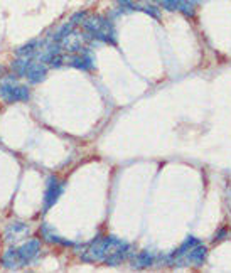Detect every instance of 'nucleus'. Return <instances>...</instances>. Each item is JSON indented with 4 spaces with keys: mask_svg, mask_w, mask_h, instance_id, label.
I'll use <instances>...</instances> for the list:
<instances>
[{
    "mask_svg": "<svg viewBox=\"0 0 231 273\" xmlns=\"http://www.w3.org/2000/svg\"><path fill=\"white\" fill-rule=\"evenodd\" d=\"M120 243V239L117 236H96L90 244L81 248V260L88 263H100L105 262V258L108 256L113 248Z\"/></svg>",
    "mask_w": 231,
    "mask_h": 273,
    "instance_id": "f257e3e1",
    "label": "nucleus"
},
{
    "mask_svg": "<svg viewBox=\"0 0 231 273\" xmlns=\"http://www.w3.org/2000/svg\"><path fill=\"white\" fill-rule=\"evenodd\" d=\"M83 29L92 36V39L103 40V42L115 44V27L108 19L101 17V15H92V17H85Z\"/></svg>",
    "mask_w": 231,
    "mask_h": 273,
    "instance_id": "f03ea898",
    "label": "nucleus"
},
{
    "mask_svg": "<svg viewBox=\"0 0 231 273\" xmlns=\"http://www.w3.org/2000/svg\"><path fill=\"white\" fill-rule=\"evenodd\" d=\"M0 96L7 101V103H17V101H27L31 98V91L24 84H15L12 79H3L0 84Z\"/></svg>",
    "mask_w": 231,
    "mask_h": 273,
    "instance_id": "7ed1b4c3",
    "label": "nucleus"
},
{
    "mask_svg": "<svg viewBox=\"0 0 231 273\" xmlns=\"http://www.w3.org/2000/svg\"><path fill=\"white\" fill-rule=\"evenodd\" d=\"M64 191V184L56 176H49L46 181V191H44V211L51 209L57 202Z\"/></svg>",
    "mask_w": 231,
    "mask_h": 273,
    "instance_id": "20e7f679",
    "label": "nucleus"
},
{
    "mask_svg": "<svg viewBox=\"0 0 231 273\" xmlns=\"http://www.w3.org/2000/svg\"><path fill=\"white\" fill-rule=\"evenodd\" d=\"M92 36L88 32H76V31H71L66 38H63L59 40L61 47L63 51H68V52H81L85 47V40H90Z\"/></svg>",
    "mask_w": 231,
    "mask_h": 273,
    "instance_id": "39448f33",
    "label": "nucleus"
},
{
    "mask_svg": "<svg viewBox=\"0 0 231 273\" xmlns=\"http://www.w3.org/2000/svg\"><path fill=\"white\" fill-rule=\"evenodd\" d=\"M41 251V241L39 239H29V241L22 243L17 248V253H19V262L20 267H26V265L32 263L37 258Z\"/></svg>",
    "mask_w": 231,
    "mask_h": 273,
    "instance_id": "423d86ee",
    "label": "nucleus"
},
{
    "mask_svg": "<svg viewBox=\"0 0 231 273\" xmlns=\"http://www.w3.org/2000/svg\"><path fill=\"white\" fill-rule=\"evenodd\" d=\"M206 255H208V248L204 246V244H196L194 248H191V250L185 253L184 258L177 260L176 265H179V267H184V265H192V267H201L203 262L206 260Z\"/></svg>",
    "mask_w": 231,
    "mask_h": 273,
    "instance_id": "0eeeda50",
    "label": "nucleus"
},
{
    "mask_svg": "<svg viewBox=\"0 0 231 273\" xmlns=\"http://www.w3.org/2000/svg\"><path fill=\"white\" fill-rule=\"evenodd\" d=\"M132 255H134V253H132V246H130V244L120 241L117 246L113 248V251H111V253L105 258V263L110 265V267H117V265H120L122 262H127V260H129Z\"/></svg>",
    "mask_w": 231,
    "mask_h": 273,
    "instance_id": "6e6552de",
    "label": "nucleus"
},
{
    "mask_svg": "<svg viewBox=\"0 0 231 273\" xmlns=\"http://www.w3.org/2000/svg\"><path fill=\"white\" fill-rule=\"evenodd\" d=\"M29 234H31V228L26 223H10L5 228V239L9 243H17L20 239H26Z\"/></svg>",
    "mask_w": 231,
    "mask_h": 273,
    "instance_id": "1a4fd4ad",
    "label": "nucleus"
},
{
    "mask_svg": "<svg viewBox=\"0 0 231 273\" xmlns=\"http://www.w3.org/2000/svg\"><path fill=\"white\" fill-rule=\"evenodd\" d=\"M46 76H47V68L44 66L43 63H39V61L32 59L31 64H29V68H27V71H26V78L29 79V83L39 84L46 79Z\"/></svg>",
    "mask_w": 231,
    "mask_h": 273,
    "instance_id": "9d476101",
    "label": "nucleus"
},
{
    "mask_svg": "<svg viewBox=\"0 0 231 273\" xmlns=\"http://www.w3.org/2000/svg\"><path fill=\"white\" fill-rule=\"evenodd\" d=\"M41 46H43V40L32 39V40H29L27 44L20 46L19 49H15V54H17V58H31V59H34Z\"/></svg>",
    "mask_w": 231,
    "mask_h": 273,
    "instance_id": "9b49d317",
    "label": "nucleus"
},
{
    "mask_svg": "<svg viewBox=\"0 0 231 273\" xmlns=\"http://www.w3.org/2000/svg\"><path fill=\"white\" fill-rule=\"evenodd\" d=\"M2 265H3V268H5V270H15V268L20 267L17 248H7V250L3 251Z\"/></svg>",
    "mask_w": 231,
    "mask_h": 273,
    "instance_id": "f8f14e48",
    "label": "nucleus"
},
{
    "mask_svg": "<svg viewBox=\"0 0 231 273\" xmlns=\"http://www.w3.org/2000/svg\"><path fill=\"white\" fill-rule=\"evenodd\" d=\"M196 244H199V239H196L194 236H187V238H185V241L181 244L179 248H177L174 253H172V258H174L176 262H177V260H181V258H184L185 253H187L191 248H194Z\"/></svg>",
    "mask_w": 231,
    "mask_h": 273,
    "instance_id": "ddd939ff",
    "label": "nucleus"
},
{
    "mask_svg": "<svg viewBox=\"0 0 231 273\" xmlns=\"http://www.w3.org/2000/svg\"><path fill=\"white\" fill-rule=\"evenodd\" d=\"M41 234H43V238L46 239L47 243H56V244H71L69 241H64V239H61V236H57L54 233V230H52L51 226L47 225V223H44L43 226H41Z\"/></svg>",
    "mask_w": 231,
    "mask_h": 273,
    "instance_id": "4468645a",
    "label": "nucleus"
},
{
    "mask_svg": "<svg viewBox=\"0 0 231 273\" xmlns=\"http://www.w3.org/2000/svg\"><path fill=\"white\" fill-rule=\"evenodd\" d=\"M155 262V258L152 256L148 251H140L139 255H135V258H134V265L132 267L134 268H148V267H152Z\"/></svg>",
    "mask_w": 231,
    "mask_h": 273,
    "instance_id": "2eb2a0df",
    "label": "nucleus"
},
{
    "mask_svg": "<svg viewBox=\"0 0 231 273\" xmlns=\"http://www.w3.org/2000/svg\"><path fill=\"white\" fill-rule=\"evenodd\" d=\"M31 58H17L15 61H12V71L15 73V75L19 76V78H26V71L29 68V64H31Z\"/></svg>",
    "mask_w": 231,
    "mask_h": 273,
    "instance_id": "dca6fc26",
    "label": "nucleus"
},
{
    "mask_svg": "<svg viewBox=\"0 0 231 273\" xmlns=\"http://www.w3.org/2000/svg\"><path fill=\"white\" fill-rule=\"evenodd\" d=\"M74 27H76V26H74V24L71 22V20H69V22H66L64 26H61L59 29H57V32H56V34L52 36V40H56V42H59L61 39H63V38H66V36L69 34V32H71V31H74Z\"/></svg>",
    "mask_w": 231,
    "mask_h": 273,
    "instance_id": "f3484780",
    "label": "nucleus"
},
{
    "mask_svg": "<svg viewBox=\"0 0 231 273\" xmlns=\"http://www.w3.org/2000/svg\"><path fill=\"white\" fill-rule=\"evenodd\" d=\"M137 10H143L145 14H148V15H152L154 19H160V14H159V9L157 7H154V5H145V7H139L137 5Z\"/></svg>",
    "mask_w": 231,
    "mask_h": 273,
    "instance_id": "a211bd4d",
    "label": "nucleus"
},
{
    "mask_svg": "<svg viewBox=\"0 0 231 273\" xmlns=\"http://www.w3.org/2000/svg\"><path fill=\"white\" fill-rule=\"evenodd\" d=\"M85 17H86V12H76V14H74L69 20H71V22L74 24V26H78V24L83 22Z\"/></svg>",
    "mask_w": 231,
    "mask_h": 273,
    "instance_id": "6ab92c4d",
    "label": "nucleus"
},
{
    "mask_svg": "<svg viewBox=\"0 0 231 273\" xmlns=\"http://www.w3.org/2000/svg\"><path fill=\"white\" fill-rule=\"evenodd\" d=\"M225 236H226V230H221L220 233H218L216 236H214V239H213V241H221V239L225 238Z\"/></svg>",
    "mask_w": 231,
    "mask_h": 273,
    "instance_id": "aec40b11",
    "label": "nucleus"
},
{
    "mask_svg": "<svg viewBox=\"0 0 231 273\" xmlns=\"http://www.w3.org/2000/svg\"><path fill=\"white\" fill-rule=\"evenodd\" d=\"M5 76H7V68L0 64V79H3Z\"/></svg>",
    "mask_w": 231,
    "mask_h": 273,
    "instance_id": "412c9836",
    "label": "nucleus"
}]
</instances>
